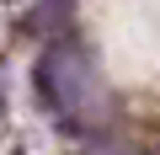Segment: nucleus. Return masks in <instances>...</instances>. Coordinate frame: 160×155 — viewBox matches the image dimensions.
Listing matches in <instances>:
<instances>
[{"label":"nucleus","mask_w":160,"mask_h":155,"mask_svg":"<svg viewBox=\"0 0 160 155\" xmlns=\"http://www.w3.org/2000/svg\"><path fill=\"white\" fill-rule=\"evenodd\" d=\"M38 86H43V96H48L59 112H80L86 96H91V70H86V59H80L75 48H59V54L43 59Z\"/></svg>","instance_id":"1"},{"label":"nucleus","mask_w":160,"mask_h":155,"mask_svg":"<svg viewBox=\"0 0 160 155\" xmlns=\"http://www.w3.org/2000/svg\"><path fill=\"white\" fill-rule=\"evenodd\" d=\"M0 112H6V86H0Z\"/></svg>","instance_id":"2"}]
</instances>
